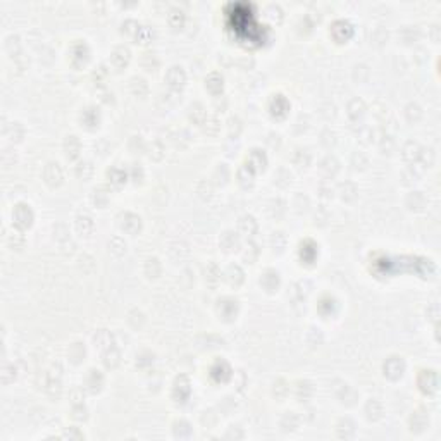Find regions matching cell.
Segmentation results:
<instances>
[{
    "instance_id": "obj_1",
    "label": "cell",
    "mask_w": 441,
    "mask_h": 441,
    "mask_svg": "<svg viewBox=\"0 0 441 441\" xmlns=\"http://www.w3.org/2000/svg\"><path fill=\"white\" fill-rule=\"evenodd\" d=\"M33 210L28 204L25 202H19L18 205L14 207L13 210V222L18 229H26L33 224Z\"/></svg>"
},
{
    "instance_id": "obj_2",
    "label": "cell",
    "mask_w": 441,
    "mask_h": 441,
    "mask_svg": "<svg viewBox=\"0 0 441 441\" xmlns=\"http://www.w3.org/2000/svg\"><path fill=\"white\" fill-rule=\"evenodd\" d=\"M384 376L389 377V379L396 381L403 376V370H405V362L401 357H389L388 360L384 362Z\"/></svg>"
},
{
    "instance_id": "obj_3",
    "label": "cell",
    "mask_w": 441,
    "mask_h": 441,
    "mask_svg": "<svg viewBox=\"0 0 441 441\" xmlns=\"http://www.w3.org/2000/svg\"><path fill=\"white\" fill-rule=\"evenodd\" d=\"M44 179L45 183L49 186H52V188H56V186H59L62 183V179H64V174H62V169L59 166V162H49L47 166L44 167Z\"/></svg>"
},
{
    "instance_id": "obj_4",
    "label": "cell",
    "mask_w": 441,
    "mask_h": 441,
    "mask_svg": "<svg viewBox=\"0 0 441 441\" xmlns=\"http://www.w3.org/2000/svg\"><path fill=\"white\" fill-rule=\"evenodd\" d=\"M119 219H121L119 221L121 229L126 231L128 235H136V233H140V229H142V219H140V216H136V214L124 212L121 214Z\"/></svg>"
},
{
    "instance_id": "obj_5",
    "label": "cell",
    "mask_w": 441,
    "mask_h": 441,
    "mask_svg": "<svg viewBox=\"0 0 441 441\" xmlns=\"http://www.w3.org/2000/svg\"><path fill=\"white\" fill-rule=\"evenodd\" d=\"M353 33V28L348 21L345 19H338L331 25V37L334 38L336 42H346Z\"/></svg>"
},
{
    "instance_id": "obj_6",
    "label": "cell",
    "mask_w": 441,
    "mask_h": 441,
    "mask_svg": "<svg viewBox=\"0 0 441 441\" xmlns=\"http://www.w3.org/2000/svg\"><path fill=\"white\" fill-rule=\"evenodd\" d=\"M166 81H167V85H169L171 88L179 92V90L185 87V83H186V73L183 71V68H179V66H173V68L167 69Z\"/></svg>"
},
{
    "instance_id": "obj_7",
    "label": "cell",
    "mask_w": 441,
    "mask_h": 441,
    "mask_svg": "<svg viewBox=\"0 0 441 441\" xmlns=\"http://www.w3.org/2000/svg\"><path fill=\"white\" fill-rule=\"evenodd\" d=\"M419 388L422 389L427 395H432V393L438 389V376H436L434 370H422L419 374Z\"/></svg>"
},
{
    "instance_id": "obj_8",
    "label": "cell",
    "mask_w": 441,
    "mask_h": 441,
    "mask_svg": "<svg viewBox=\"0 0 441 441\" xmlns=\"http://www.w3.org/2000/svg\"><path fill=\"white\" fill-rule=\"evenodd\" d=\"M130 59H131V52H130V49H128V47H124V45L116 47V49L112 50V54H111V62H112V66H114L116 69L126 68Z\"/></svg>"
},
{
    "instance_id": "obj_9",
    "label": "cell",
    "mask_w": 441,
    "mask_h": 441,
    "mask_svg": "<svg viewBox=\"0 0 441 441\" xmlns=\"http://www.w3.org/2000/svg\"><path fill=\"white\" fill-rule=\"evenodd\" d=\"M62 148H64L66 157L71 159V161H74V159H78V157H80V154H81V142H80V138H78L76 135H68L64 138Z\"/></svg>"
},
{
    "instance_id": "obj_10",
    "label": "cell",
    "mask_w": 441,
    "mask_h": 441,
    "mask_svg": "<svg viewBox=\"0 0 441 441\" xmlns=\"http://www.w3.org/2000/svg\"><path fill=\"white\" fill-rule=\"evenodd\" d=\"M269 111L276 118H283L286 116V112L290 111V104H288L286 97L283 95H272L271 102H269Z\"/></svg>"
},
{
    "instance_id": "obj_11",
    "label": "cell",
    "mask_w": 441,
    "mask_h": 441,
    "mask_svg": "<svg viewBox=\"0 0 441 441\" xmlns=\"http://www.w3.org/2000/svg\"><path fill=\"white\" fill-rule=\"evenodd\" d=\"M217 312H219L221 317L233 319L236 315V312H238V300L229 298V296L219 300V303H217Z\"/></svg>"
},
{
    "instance_id": "obj_12",
    "label": "cell",
    "mask_w": 441,
    "mask_h": 441,
    "mask_svg": "<svg viewBox=\"0 0 441 441\" xmlns=\"http://www.w3.org/2000/svg\"><path fill=\"white\" fill-rule=\"evenodd\" d=\"M88 56H90V50L85 42H76V44L73 45L71 49V59H73V64L74 66H81L85 64V62L88 61Z\"/></svg>"
},
{
    "instance_id": "obj_13",
    "label": "cell",
    "mask_w": 441,
    "mask_h": 441,
    "mask_svg": "<svg viewBox=\"0 0 441 441\" xmlns=\"http://www.w3.org/2000/svg\"><path fill=\"white\" fill-rule=\"evenodd\" d=\"M205 88L212 93L214 97H219L222 93V88H224V80L219 73H210L209 76L205 78Z\"/></svg>"
},
{
    "instance_id": "obj_14",
    "label": "cell",
    "mask_w": 441,
    "mask_h": 441,
    "mask_svg": "<svg viewBox=\"0 0 441 441\" xmlns=\"http://www.w3.org/2000/svg\"><path fill=\"white\" fill-rule=\"evenodd\" d=\"M190 395V382L185 376H179L173 388V398L176 401H185Z\"/></svg>"
},
{
    "instance_id": "obj_15",
    "label": "cell",
    "mask_w": 441,
    "mask_h": 441,
    "mask_svg": "<svg viewBox=\"0 0 441 441\" xmlns=\"http://www.w3.org/2000/svg\"><path fill=\"white\" fill-rule=\"evenodd\" d=\"M255 173H257V171L253 169V167L248 162L241 164L240 169H238V173H236L240 185L245 186V188H247V186H252L253 185V178H255Z\"/></svg>"
},
{
    "instance_id": "obj_16",
    "label": "cell",
    "mask_w": 441,
    "mask_h": 441,
    "mask_svg": "<svg viewBox=\"0 0 441 441\" xmlns=\"http://www.w3.org/2000/svg\"><path fill=\"white\" fill-rule=\"evenodd\" d=\"M238 229H240L241 235L253 236L257 233V229H259V224H257L255 217L243 216V217H240V221H238Z\"/></svg>"
},
{
    "instance_id": "obj_17",
    "label": "cell",
    "mask_w": 441,
    "mask_h": 441,
    "mask_svg": "<svg viewBox=\"0 0 441 441\" xmlns=\"http://www.w3.org/2000/svg\"><path fill=\"white\" fill-rule=\"evenodd\" d=\"M260 284L264 286V290L267 291H276L279 286V274L274 269H267L260 278Z\"/></svg>"
},
{
    "instance_id": "obj_18",
    "label": "cell",
    "mask_w": 441,
    "mask_h": 441,
    "mask_svg": "<svg viewBox=\"0 0 441 441\" xmlns=\"http://www.w3.org/2000/svg\"><path fill=\"white\" fill-rule=\"evenodd\" d=\"M93 341H95V346L99 350H109L111 346H114V338H112L111 331L107 329H100L97 331V334L93 336Z\"/></svg>"
},
{
    "instance_id": "obj_19",
    "label": "cell",
    "mask_w": 441,
    "mask_h": 441,
    "mask_svg": "<svg viewBox=\"0 0 441 441\" xmlns=\"http://www.w3.org/2000/svg\"><path fill=\"white\" fill-rule=\"evenodd\" d=\"M243 271H241V267L240 265H236V264H233V265H229L228 269H226L224 271V279L228 281L229 284H231V286H240L241 283H243Z\"/></svg>"
},
{
    "instance_id": "obj_20",
    "label": "cell",
    "mask_w": 441,
    "mask_h": 441,
    "mask_svg": "<svg viewBox=\"0 0 441 441\" xmlns=\"http://www.w3.org/2000/svg\"><path fill=\"white\" fill-rule=\"evenodd\" d=\"M104 386V376L100 370L97 369H90L88 370V376H87V388L90 389L92 393H97L100 391Z\"/></svg>"
},
{
    "instance_id": "obj_21",
    "label": "cell",
    "mask_w": 441,
    "mask_h": 441,
    "mask_svg": "<svg viewBox=\"0 0 441 441\" xmlns=\"http://www.w3.org/2000/svg\"><path fill=\"white\" fill-rule=\"evenodd\" d=\"M247 162L250 164L255 171H262L265 167V164H267V155H265L264 150H260V148H253V150L250 152V155H248Z\"/></svg>"
},
{
    "instance_id": "obj_22",
    "label": "cell",
    "mask_w": 441,
    "mask_h": 441,
    "mask_svg": "<svg viewBox=\"0 0 441 441\" xmlns=\"http://www.w3.org/2000/svg\"><path fill=\"white\" fill-rule=\"evenodd\" d=\"M99 121H100L99 109H95V107H87L83 112H81V123H83L87 128H95V126H99Z\"/></svg>"
},
{
    "instance_id": "obj_23",
    "label": "cell",
    "mask_w": 441,
    "mask_h": 441,
    "mask_svg": "<svg viewBox=\"0 0 441 441\" xmlns=\"http://www.w3.org/2000/svg\"><path fill=\"white\" fill-rule=\"evenodd\" d=\"M420 150H422V147L419 145L417 142H407L403 145V150H401V155H403V159L407 162H413L419 159L420 155Z\"/></svg>"
},
{
    "instance_id": "obj_24",
    "label": "cell",
    "mask_w": 441,
    "mask_h": 441,
    "mask_svg": "<svg viewBox=\"0 0 441 441\" xmlns=\"http://www.w3.org/2000/svg\"><path fill=\"white\" fill-rule=\"evenodd\" d=\"M315 255H317V245H315L314 241L307 240L300 245V257H302V260H305V262L310 264V262H314Z\"/></svg>"
},
{
    "instance_id": "obj_25",
    "label": "cell",
    "mask_w": 441,
    "mask_h": 441,
    "mask_svg": "<svg viewBox=\"0 0 441 441\" xmlns=\"http://www.w3.org/2000/svg\"><path fill=\"white\" fill-rule=\"evenodd\" d=\"M4 135L11 140V142H21L25 136V128L21 126V123H11L4 128Z\"/></svg>"
},
{
    "instance_id": "obj_26",
    "label": "cell",
    "mask_w": 441,
    "mask_h": 441,
    "mask_svg": "<svg viewBox=\"0 0 441 441\" xmlns=\"http://www.w3.org/2000/svg\"><path fill=\"white\" fill-rule=\"evenodd\" d=\"M221 247L224 248V250H228V252L236 250V248L240 247V236H238L236 233H233V231L222 233V236H221Z\"/></svg>"
},
{
    "instance_id": "obj_27",
    "label": "cell",
    "mask_w": 441,
    "mask_h": 441,
    "mask_svg": "<svg viewBox=\"0 0 441 441\" xmlns=\"http://www.w3.org/2000/svg\"><path fill=\"white\" fill-rule=\"evenodd\" d=\"M365 111H367V107H365V102L362 99H353L352 102L348 104V116L353 121L360 119L362 116L365 114Z\"/></svg>"
},
{
    "instance_id": "obj_28",
    "label": "cell",
    "mask_w": 441,
    "mask_h": 441,
    "mask_svg": "<svg viewBox=\"0 0 441 441\" xmlns=\"http://www.w3.org/2000/svg\"><path fill=\"white\" fill-rule=\"evenodd\" d=\"M121 362V352L116 346H111L109 350H105L104 352V365L109 369H114L118 367Z\"/></svg>"
},
{
    "instance_id": "obj_29",
    "label": "cell",
    "mask_w": 441,
    "mask_h": 441,
    "mask_svg": "<svg viewBox=\"0 0 441 441\" xmlns=\"http://www.w3.org/2000/svg\"><path fill=\"white\" fill-rule=\"evenodd\" d=\"M210 374H212V377L216 381H226L231 377V369H229V365L226 362H217L212 367V370H210Z\"/></svg>"
},
{
    "instance_id": "obj_30",
    "label": "cell",
    "mask_w": 441,
    "mask_h": 441,
    "mask_svg": "<svg viewBox=\"0 0 441 441\" xmlns=\"http://www.w3.org/2000/svg\"><path fill=\"white\" fill-rule=\"evenodd\" d=\"M365 412H367V417L370 420H377L381 419L382 415V403L377 401L376 398H370L367 401V407H365Z\"/></svg>"
},
{
    "instance_id": "obj_31",
    "label": "cell",
    "mask_w": 441,
    "mask_h": 441,
    "mask_svg": "<svg viewBox=\"0 0 441 441\" xmlns=\"http://www.w3.org/2000/svg\"><path fill=\"white\" fill-rule=\"evenodd\" d=\"M74 174L80 179H90L93 176V166L88 161H81L74 166Z\"/></svg>"
},
{
    "instance_id": "obj_32",
    "label": "cell",
    "mask_w": 441,
    "mask_h": 441,
    "mask_svg": "<svg viewBox=\"0 0 441 441\" xmlns=\"http://www.w3.org/2000/svg\"><path fill=\"white\" fill-rule=\"evenodd\" d=\"M131 93L135 97H145L148 93V85L143 78H133L131 83H130Z\"/></svg>"
},
{
    "instance_id": "obj_33",
    "label": "cell",
    "mask_w": 441,
    "mask_h": 441,
    "mask_svg": "<svg viewBox=\"0 0 441 441\" xmlns=\"http://www.w3.org/2000/svg\"><path fill=\"white\" fill-rule=\"evenodd\" d=\"M190 119L193 121L195 124H198V126H202V124H205L207 121V111L204 105L200 104H195L193 107H191V112H190Z\"/></svg>"
},
{
    "instance_id": "obj_34",
    "label": "cell",
    "mask_w": 441,
    "mask_h": 441,
    "mask_svg": "<svg viewBox=\"0 0 441 441\" xmlns=\"http://www.w3.org/2000/svg\"><path fill=\"white\" fill-rule=\"evenodd\" d=\"M76 231L80 235H90L93 231V221L88 216H78L76 217Z\"/></svg>"
},
{
    "instance_id": "obj_35",
    "label": "cell",
    "mask_w": 441,
    "mask_h": 441,
    "mask_svg": "<svg viewBox=\"0 0 441 441\" xmlns=\"http://www.w3.org/2000/svg\"><path fill=\"white\" fill-rule=\"evenodd\" d=\"M107 178L114 186H121L126 183V173H124L123 169H119V167H112V169H109Z\"/></svg>"
},
{
    "instance_id": "obj_36",
    "label": "cell",
    "mask_w": 441,
    "mask_h": 441,
    "mask_svg": "<svg viewBox=\"0 0 441 441\" xmlns=\"http://www.w3.org/2000/svg\"><path fill=\"white\" fill-rule=\"evenodd\" d=\"M143 271H145V274L148 276V278H157L162 271V265H161V262H159V259L152 257V259H148L145 262V269H143Z\"/></svg>"
},
{
    "instance_id": "obj_37",
    "label": "cell",
    "mask_w": 441,
    "mask_h": 441,
    "mask_svg": "<svg viewBox=\"0 0 441 441\" xmlns=\"http://www.w3.org/2000/svg\"><path fill=\"white\" fill-rule=\"evenodd\" d=\"M338 169H339V164L334 157H326L321 162V171L326 173L327 176H334V174L338 173Z\"/></svg>"
},
{
    "instance_id": "obj_38",
    "label": "cell",
    "mask_w": 441,
    "mask_h": 441,
    "mask_svg": "<svg viewBox=\"0 0 441 441\" xmlns=\"http://www.w3.org/2000/svg\"><path fill=\"white\" fill-rule=\"evenodd\" d=\"M205 279H207V283H209L210 286H214V284H216L217 281L221 279V271H219V267H217V265L214 264V262H210L209 265H207V269H205Z\"/></svg>"
},
{
    "instance_id": "obj_39",
    "label": "cell",
    "mask_w": 441,
    "mask_h": 441,
    "mask_svg": "<svg viewBox=\"0 0 441 441\" xmlns=\"http://www.w3.org/2000/svg\"><path fill=\"white\" fill-rule=\"evenodd\" d=\"M427 422H429L427 415H426V413H422V412H415L410 417L412 431H413V429H415V431H422V429L427 426Z\"/></svg>"
},
{
    "instance_id": "obj_40",
    "label": "cell",
    "mask_w": 441,
    "mask_h": 441,
    "mask_svg": "<svg viewBox=\"0 0 441 441\" xmlns=\"http://www.w3.org/2000/svg\"><path fill=\"white\" fill-rule=\"evenodd\" d=\"M295 391H296V398H298V400H307V398L312 395V391H314V389H312L310 382L298 381V382H296Z\"/></svg>"
},
{
    "instance_id": "obj_41",
    "label": "cell",
    "mask_w": 441,
    "mask_h": 441,
    "mask_svg": "<svg viewBox=\"0 0 441 441\" xmlns=\"http://www.w3.org/2000/svg\"><path fill=\"white\" fill-rule=\"evenodd\" d=\"M167 19H169L171 26H174V28H181L183 23H185V13H183L181 9H171Z\"/></svg>"
},
{
    "instance_id": "obj_42",
    "label": "cell",
    "mask_w": 441,
    "mask_h": 441,
    "mask_svg": "<svg viewBox=\"0 0 441 441\" xmlns=\"http://www.w3.org/2000/svg\"><path fill=\"white\" fill-rule=\"evenodd\" d=\"M93 204L99 205V207H104L105 204L109 202V193L107 190L104 188V186H99V188L93 190V197H92Z\"/></svg>"
},
{
    "instance_id": "obj_43",
    "label": "cell",
    "mask_w": 441,
    "mask_h": 441,
    "mask_svg": "<svg viewBox=\"0 0 441 441\" xmlns=\"http://www.w3.org/2000/svg\"><path fill=\"white\" fill-rule=\"evenodd\" d=\"M109 250L114 253V255H123V253L126 252V243H124L123 238L114 236L111 241H109Z\"/></svg>"
},
{
    "instance_id": "obj_44",
    "label": "cell",
    "mask_w": 441,
    "mask_h": 441,
    "mask_svg": "<svg viewBox=\"0 0 441 441\" xmlns=\"http://www.w3.org/2000/svg\"><path fill=\"white\" fill-rule=\"evenodd\" d=\"M85 346L81 345V343H74V345L69 348V358L74 362V364H78V362H81V358H85Z\"/></svg>"
},
{
    "instance_id": "obj_45",
    "label": "cell",
    "mask_w": 441,
    "mask_h": 441,
    "mask_svg": "<svg viewBox=\"0 0 441 441\" xmlns=\"http://www.w3.org/2000/svg\"><path fill=\"white\" fill-rule=\"evenodd\" d=\"M148 157L154 159V161H161L164 157V145L161 142L150 143V147H148Z\"/></svg>"
},
{
    "instance_id": "obj_46",
    "label": "cell",
    "mask_w": 441,
    "mask_h": 441,
    "mask_svg": "<svg viewBox=\"0 0 441 441\" xmlns=\"http://www.w3.org/2000/svg\"><path fill=\"white\" fill-rule=\"evenodd\" d=\"M339 190H341V197L345 198V200H353V198L357 197V186L350 181L343 183V185L339 186Z\"/></svg>"
},
{
    "instance_id": "obj_47",
    "label": "cell",
    "mask_w": 441,
    "mask_h": 441,
    "mask_svg": "<svg viewBox=\"0 0 441 441\" xmlns=\"http://www.w3.org/2000/svg\"><path fill=\"white\" fill-rule=\"evenodd\" d=\"M138 31H140V25L135 21V19H128V21H124V23H123V33H124V35H128V37L136 38Z\"/></svg>"
},
{
    "instance_id": "obj_48",
    "label": "cell",
    "mask_w": 441,
    "mask_h": 441,
    "mask_svg": "<svg viewBox=\"0 0 441 441\" xmlns=\"http://www.w3.org/2000/svg\"><path fill=\"white\" fill-rule=\"evenodd\" d=\"M405 114H407L408 121H417L420 118V107L417 104H408L405 107Z\"/></svg>"
},
{
    "instance_id": "obj_49",
    "label": "cell",
    "mask_w": 441,
    "mask_h": 441,
    "mask_svg": "<svg viewBox=\"0 0 441 441\" xmlns=\"http://www.w3.org/2000/svg\"><path fill=\"white\" fill-rule=\"evenodd\" d=\"M217 130H219V121H217L216 118H207L205 121V133H209V135H216Z\"/></svg>"
},
{
    "instance_id": "obj_50",
    "label": "cell",
    "mask_w": 441,
    "mask_h": 441,
    "mask_svg": "<svg viewBox=\"0 0 441 441\" xmlns=\"http://www.w3.org/2000/svg\"><path fill=\"white\" fill-rule=\"evenodd\" d=\"M228 128H229V135L238 136V135H240V131H241V121L238 118H231V119H229Z\"/></svg>"
},
{
    "instance_id": "obj_51",
    "label": "cell",
    "mask_w": 441,
    "mask_h": 441,
    "mask_svg": "<svg viewBox=\"0 0 441 441\" xmlns=\"http://www.w3.org/2000/svg\"><path fill=\"white\" fill-rule=\"evenodd\" d=\"M9 243L11 247L14 248H21L23 245H25V236H23L21 233H13V235L9 236Z\"/></svg>"
},
{
    "instance_id": "obj_52",
    "label": "cell",
    "mask_w": 441,
    "mask_h": 441,
    "mask_svg": "<svg viewBox=\"0 0 441 441\" xmlns=\"http://www.w3.org/2000/svg\"><path fill=\"white\" fill-rule=\"evenodd\" d=\"M136 38L142 42H148L152 38V30L148 28V26H140V31L138 35H136Z\"/></svg>"
},
{
    "instance_id": "obj_53",
    "label": "cell",
    "mask_w": 441,
    "mask_h": 441,
    "mask_svg": "<svg viewBox=\"0 0 441 441\" xmlns=\"http://www.w3.org/2000/svg\"><path fill=\"white\" fill-rule=\"evenodd\" d=\"M267 14L271 16L272 19H276L278 18V21H281V18H283V13H281V9L278 6H274V4H272V6H269L267 7Z\"/></svg>"
}]
</instances>
